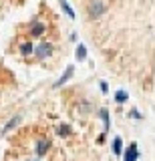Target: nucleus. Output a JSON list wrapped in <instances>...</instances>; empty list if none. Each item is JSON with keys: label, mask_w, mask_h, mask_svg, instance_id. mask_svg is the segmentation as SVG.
Masks as SVG:
<instances>
[{"label": "nucleus", "mask_w": 155, "mask_h": 161, "mask_svg": "<svg viewBox=\"0 0 155 161\" xmlns=\"http://www.w3.org/2000/svg\"><path fill=\"white\" fill-rule=\"evenodd\" d=\"M53 54H54V44H53V40L41 38V42L34 44V54H32V57L36 58V60H47V58H51Z\"/></svg>", "instance_id": "f257e3e1"}, {"label": "nucleus", "mask_w": 155, "mask_h": 161, "mask_svg": "<svg viewBox=\"0 0 155 161\" xmlns=\"http://www.w3.org/2000/svg\"><path fill=\"white\" fill-rule=\"evenodd\" d=\"M51 147H53V141H51V137L42 135V137H38L36 141H34V155H36L38 159L47 157V155H48V151H51Z\"/></svg>", "instance_id": "f03ea898"}, {"label": "nucleus", "mask_w": 155, "mask_h": 161, "mask_svg": "<svg viewBox=\"0 0 155 161\" xmlns=\"http://www.w3.org/2000/svg\"><path fill=\"white\" fill-rule=\"evenodd\" d=\"M47 22H42V20H32L30 24H28L26 32H28V38H42L44 34H47Z\"/></svg>", "instance_id": "7ed1b4c3"}, {"label": "nucleus", "mask_w": 155, "mask_h": 161, "mask_svg": "<svg viewBox=\"0 0 155 161\" xmlns=\"http://www.w3.org/2000/svg\"><path fill=\"white\" fill-rule=\"evenodd\" d=\"M105 10H107V6H105V2H101V0H91L87 6V14L91 20H99L105 14Z\"/></svg>", "instance_id": "20e7f679"}, {"label": "nucleus", "mask_w": 155, "mask_h": 161, "mask_svg": "<svg viewBox=\"0 0 155 161\" xmlns=\"http://www.w3.org/2000/svg\"><path fill=\"white\" fill-rule=\"evenodd\" d=\"M18 54H20L22 58H28L34 54V42L32 38H22L20 42H18Z\"/></svg>", "instance_id": "39448f33"}, {"label": "nucleus", "mask_w": 155, "mask_h": 161, "mask_svg": "<svg viewBox=\"0 0 155 161\" xmlns=\"http://www.w3.org/2000/svg\"><path fill=\"white\" fill-rule=\"evenodd\" d=\"M137 159H139V147L137 143H131L123 151V161H137Z\"/></svg>", "instance_id": "423d86ee"}, {"label": "nucleus", "mask_w": 155, "mask_h": 161, "mask_svg": "<svg viewBox=\"0 0 155 161\" xmlns=\"http://www.w3.org/2000/svg\"><path fill=\"white\" fill-rule=\"evenodd\" d=\"M73 75H75V67H73V64H69V67H67V69H64V73H63V77H61V79H58V80H57V83H54V89H61V87H63V85H64V83H67V80H69V79H71V77H73Z\"/></svg>", "instance_id": "0eeeda50"}, {"label": "nucleus", "mask_w": 155, "mask_h": 161, "mask_svg": "<svg viewBox=\"0 0 155 161\" xmlns=\"http://www.w3.org/2000/svg\"><path fill=\"white\" fill-rule=\"evenodd\" d=\"M111 147H113V153L117 155V157H123V139L119 137V135L113 139V145H111Z\"/></svg>", "instance_id": "6e6552de"}, {"label": "nucleus", "mask_w": 155, "mask_h": 161, "mask_svg": "<svg viewBox=\"0 0 155 161\" xmlns=\"http://www.w3.org/2000/svg\"><path fill=\"white\" fill-rule=\"evenodd\" d=\"M20 121H22V117H20V115H16V117H12L10 121H8V123L6 125H4V127H2V133L4 135H6L8 133V131H12L14 127H18V123H20Z\"/></svg>", "instance_id": "1a4fd4ad"}, {"label": "nucleus", "mask_w": 155, "mask_h": 161, "mask_svg": "<svg viewBox=\"0 0 155 161\" xmlns=\"http://www.w3.org/2000/svg\"><path fill=\"white\" fill-rule=\"evenodd\" d=\"M99 115H101V119H103V125H105V135H107V131H109V111L107 109H101L99 111Z\"/></svg>", "instance_id": "9d476101"}, {"label": "nucleus", "mask_w": 155, "mask_h": 161, "mask_svg": "<svg viewBox=\"0 0 155 161\" xmlns=\"http://www.w3.org/2000/svg\"><path fill=\"white\" fill-rule=\"evenodd\" d=\"M57 133L61 135V137H69L73 131H71V127H69V125H64V123H63V125H58V127H57Z\"/></svg>", "instance_id": "9b49d317"}, {"label": "nucleus", "mask_w": 155, "mask_h": 161, "mask_svg": "<svg viewBox=\"0 0 155 161\" xmlns=\"http://www.w3.org/2000/svg\"><path fill=\"white\" fill-rule=\"evenodd\" d=\"M85 58H87V47L79 44L77 47V60H85Z\"/></svg>", "instance_id": "f8f14e48"}, {"label": "nucleus", "mask_w": 155, "mask_h": 161, "mask_svg": "<svg viewBox=\"0 0 155 161\" xmlns=\"http://www.w3.org/2000/svg\"><path fill=\"white\" fill-rule=\"evenodd\" d=\"M127 99H129V95L125 93V91H117V93H115V103L121 105V103H125Z\"/></svg>", "instance_id": "ddd939ff"}, {"label": "nucleus", "mask_w": 155, "mask_h": 161, "mask_svg": "<svg viewBox=\"0 0 155 161\" xmlns=\"http://www.w3.org/2000/svg\"><path fill=\"white\" fill-rule=\"evenodd\" d=\"M61 6H63V10L69 14V16H71V18H75V10L71 8V4H69L67 0H61Z\"/></svg>", "instance_id": "4468645a"}, {"label": "nucleus", "mask_w": 155, "mask_h": 161, "mask_svg": "<svg viewBox=\"0 0 155 161\" xmlns=\"http://www.w3.org/2000/svg\"><path fill=\"white\" fill-rule=\"evenodd\" d=\"M99 87H101V93H105V95L109 93V85L105 83V80H101V83H99Z\"/></svg>", "instance_id": "2eb2a0df"}, {"label": "nucleus", "mask_w": 155, "mask_h": 161, "mask_svg": "<svg viewBox=\"0 0 155 161\" xmlns=\"http://www.w3.org/2000/svg\"><path fill=\"white\" fill-rule=\"evenodd\" d=\"M129 115H131V117H135V119H141V113H139V111H131Z\"/></svg>", "instance_id": "dca6fc26"}, {"label": "nucleus", "mask_w": 155, "mask_h": 161, "mask_svg": "<svg viewBox=\"0 0 155 161\" xmlns=\"http://www.w3.org/2000/svg\"><path fill=\"white\" fill-rule=\"evenodd\" d=\"M24 161H42V159H38V157H32V159H24Z\"/></svg>", "instance_id": "f3484780"}]
</instances>
